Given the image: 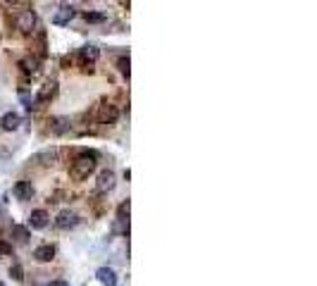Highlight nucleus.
<instances>
[{"instance_id":"f257e3e1","label":"nucleus","mask_w":317,"mask_h":286,"mask_svg":"<svg viewBox=\"0 0 317 286\" xmlns=\"http://www.w3.org/2000/svg\"><path fill=\"white\" fill-rule=\"evenodd\" d=\"M96 165H98V155L93 150H83L74 158L72 162V167H69V177L74 179V182H83V179H89L93 172H96Z\"/></svg>"},{"instance_id":"f03ea898","label":"nucleus","mask_w":317,"mask_h":286,"mask_svg":"<svg viewBox=\"0 0 317 286\" xmlns=\"http://www.w3.org/2000/svg\"><path fill=\"white\" fill-rule=\"evenodd\" d=\"M14 24H17V29H19L22 34H31V31H36V27H38V17H36L34 10H22V12H17V17H14Z\"/></svg>"},{"instance_id":"7ed1b4c3","label":"nucleus","mask_w":317,"mask_h":286,"mask_svg":"<svg viewBox=\"0 0 317 286\" xmlns=\"http://www.w3.org/2000/svg\"><path fill=\"white\" fill-rule=\"evenodd\" d=\"M81 224V217L76 215L74 210H62L60 215L55 217V227L62 231H69V229H76Z\"/></svg>"},{"instance_id":"20e7f679","label":"nucleus","mask_w":317,"mask_h":286,"mask_svg":"<svg viewBox=\"0 0 317 286\" xmlns=\"http://www.w3.org/2000/svg\"><path fill=\"white\" fill-rule=\"evenodd\" d=\"M115 186H117V177H115V172H112V169H103V172L98 174L96 191L98 193H110V191H115Z\"/></svg>"},{"instance_id":"39448f33","label":"nucleus","mask_w":317,"mask_h":286,"mask_svg":"<svg viewBox=\"0 0 317 286\" xmlns=\"http://www.w3.org/2000/svg\"><path fill=\"white\" fill-rule=\"evenodd\" d=\"M117 117H119L117 105H112V103L100 105V110H98V122H100V124H112Z\"/></svg>"},{"instance_id":"423d86ee","label":"nucleus","mask_w":317,"mask_h":286,"mask_svg":"<svg viewBox=\"0 0 317 286\" xmlns=\"http://www.w3.org/2000/svg\"><path fill=\"white\" fill-rule=\"evenodd\" d=\"M74 17H76V7L62 5L55 14H53V24H57V27H65V24H69V21L74 19Z\"/></svg>"},{"instance_id":"0eeeda50","label":"nucleus","mask_w":317,"mask_h":286,"mask_svg":"<svg viewBox=\"0 0 317 286\" xmlns=\"http://www.w3.org/2000/svg\"><path fill=\"white\" fill-rule=\"evenodd\" d=\"M50 222V215L46 212V210H31V215H29V227L31 229H46Z\"/></svg>"},{"instance_id":"6e6552de","label":"nucleus","mask_w":317,"mask_h":286,"mask_svg":"<svg viewBox=\"0 0 317 286\" xmlns=\"http://www.w3.org/2000/svg\"><path fill=\"white\" fill-rule=\"evenodd\" d=\"M22 126V117L17 112H5L3 117H0V129L3 131H17Z\"/></svg>"},{"instance_id":"1a4fd4ad","label":"nucleus","mask_w":317,"mask_h":286,"mask_svg":"<svg viewBox=\"0 0 317 286\" xmlns=\"http://www.w3.org/2000/svg\"><path fill=\"white\" fill-rule=\"evenodd\" d=\"M12 193L17 201H31L34 198V186H31V182H17Z\"/></svg>"},{"instance_id":"9d476101","label":"nucleus","mask_w":317,"mask_h":286,"mask_svg":"<svg viewBox=\"0 0 317 286\" xmlns=\"http://www.w3.org/2000/svg\"><path fill=\"white\" fill-rule=\"evenodd\" d=\"M96 279L100 281L103 286H117V274H115L112 267H98Z\"/></svg>"},{"instance_id":"9b49d317","label":"nucleus","mask_w":317,"mask_h":286,"mask_svg":"<svg viewBox=\"0 0 317 286\" xmlns=\"http://www.w3.org/2000/svg\"><path fill=\"white\" fill-rule=\"evenodd\" d=\"M55 246H50V244H43V246H38L34 251V258L38 260V262H50V260L55 258Z\"/></svg>"},{"instance_id":"f8f14e48","label":"nucleus","mask_w":317,"mask_h":286,"mask_svg":"<svg viewBox=\"0 0 317 286\" xmlns=\"http://www.w3.org/2000/svg\"><path fill=\"white\" fill-rule=\"evenodd\" d=\"M55 91H57V81H53V79H50V81H46V84L38 89L36 100H38V103H46V100H50V98L55 96Z\"/></svg>"},{"instance_id":"ddd939ff","label":"nucleus","mask_w":317,"mask_h":286,"mask_svg":"<svg viewBox=\"0 0 317 286\" xmlns=\"http://www.w3.org/2000/svg\"><path fill=\"white\" fill-rule=\"evenodd\" d=\"M10 236H12L14 244H27L29 238H31V231L29 227H22V224H14L12 231H10Z\"/></svg>"},{"instance_id":"4468645a","label":"nucleus","mask_w":317,"mask_h":286,"mask_svg":"<svg viewBox=\"0 0 317 286\" xmlns=\"http://www.w3.org/2000/svg\"><path fill=\"white\" fill-rule=\"evenodd\" d=\"M98 55H100V48L93 46V43H89V46H83L81 48V57L86 60V62H96Z\"/></svg>"},{"instance_id":"2eb2a0df","label":"nucleus","mask_w":317,"mask_h":286,"mask_svg":"<svg viewBox=\"0 0 317 286\" xmlns=\"http://www.w3.org/2000/svg\"><path fill=\"white\" fill-rule=\"evenodd\" d=\"M22 67H24L27 74H38V72H41V62H38L36 57H27V60L22 62Z\"/></svg>"},{"instance_id":"dca6fc26","label":"nucleus","mask_w":317,"mask_h":286,"mask_svg":"<svg viewBox=\"0 0 317 286\" xmlns=\"http://www.w3.org/2000/svg\"><path fill=\"white\" fill-rule=\"evenodd\" d=\"M50 129H53V134H65L69 129V122L67 119H62V117H55V119H50Z\"/></svg>"},{"instance_id":"f3484780","label":"nucleus","mask_w":317,"mask_h":286,"mask_svg":"<svg viewBox=\"0 0 317 286\" xmlns=\"http://www.w3.org/2000/svg\"><path fill=\"white\" fill-rule=\"evenodd\" d=\"M112 229L117 234H129V217H117L115 224H112Z\"/></svg>"},{"instance_id":"a211bd4d","label":"nucleus","mask_w":317,"mask_h":286,"mask_svg":"<svg viewBox=\"0 0 317 286\" xmlns=\"http://www.w3.org/2000/svg\"><path fill=\"white\" fill-rule=\"evenodd\" d=\"M117 70L124 74V77H129V55L126 57H119L117 60Z\"/></svg>"},{"instance_id":"6ab92c4d","label":"nucleus","mask_w":317,"mask_h":286,"mask_svg":"<svg viewBox=\"0 0 317 286\" xmlns=\"http://www.w3.org/2000/svg\"><path fill=\"white\" fill-rule=\"evenodd\" d=\"M83 19L98 24V21H105V14H100V12H86V14H83Z\"/></svg>"},{"instance_id":"aec40b11","label":"nucleus","mask_w":317,"mask_h":286,"mask_svg":"<svg viewBox=\"0 0 317 286\" xmlns=\"http://www.w3.org/2000/svg\"><path fill=\"white\" fill-rule=\"evenodd\" d=\"M57 158V150L53 148V150H46V153H41L38 155V160H55Z\"/></svg>"},{"instance_id":"412c9836","label":"nucleus","mask_w":317,"mask_h":286,"mask_svg":"<svg viewBox=\"0 0 317 286\" xmlns=\"http://www.w3.org/2000/svg\"><path fill=\"white\" fill-rule=\"evenodd\" d=\"M10 274H12V277H14V279H17V281H22V279H24V277H22V267H19V265L10 267Z\"/></svg>"},{"instance_id":"4be33fe9","label":"nucleus","mask_w":317,"mask_h":286,"mask_svg":"<svg viewBox=\"0 0 317 286\" xmlns=\"http://www.w3.org/2000/svg\"><path fill=\"white\" fill-rule=\"evenodd\" d=\"M10 251H12V248H10L7 244H0V253H10Z\"/></svg>"},{"instance_id":"5701e85b","label":"nucleus","mask_w":317,"mask_h":286,"mask_svg":"<svg viewBox=\"0 0 317 286\" xmlns=\"http://www.w3.org/2000/svg\"><path fill=\"white\" fill-rule=\"evenodd\" d=\"M48 286H69V284H67V281H50Z\"/></svg>"},{"instance_id":"b1692460","label":"nucleus","mask_w":317,"mask_h":286,"mask_svg":"<svg viewBox=\"0 0 317 286\" xmlns=\"http://www.w3.org/2000/svg\"><path fill=\"white\" fill-rule=\"evenodd\" d=\"M7 3H10V5H14V3H19V0H7Z\"/></svg>"},{"instance_id":"393cba45","label":"nucleus","mask_w":317,"mask_h":286,"mask_svg":"<svg viewBox=\"0 0 317 286\" xmlns=\"http://www.w3.org/2000/svg\"><path fill=\"white\" fill-rule=\"evenodd\" d=\"M0 286H5V284H3V281H0Z\"/></svg>"}]
</instances>
